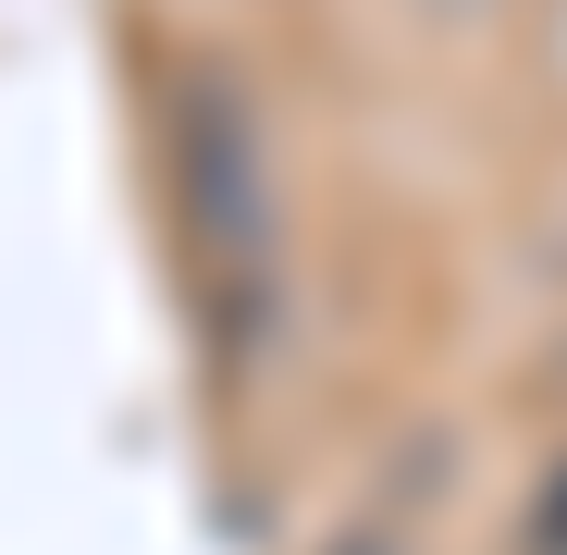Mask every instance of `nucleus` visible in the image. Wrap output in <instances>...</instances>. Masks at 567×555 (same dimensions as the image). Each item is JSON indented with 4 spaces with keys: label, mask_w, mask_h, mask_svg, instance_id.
I'll return each mask as SVG.
<instances>
[{
    "label": "nucleus",
    "mask_w": 567,
    "mask_h": 555,
    "mask_svg": "<svg viewBox=\"0 0 567 555\" xmlns=\"http://www.w3.org/2000/svg\"><path fill=\"white\" fill-rule=\"evenodd\" d=\"M173 185H185V259H198V297H210V333L247 358L271 333V285H284V185H271V148L247 124V100L198 86L173 124Z\"/></svg>",
    "instance_id": "obj_1"
},
{
    "label": "nucleus",
    "mask_w": 567,
    "mask_h": 555,
    "mask_svg": "<svg viewBox=\"0 0 567 555\" xmlns=\"http://www.w3.org/2000/svg\"><path fill=\"white\" fill-rule=\"evenodd\" d=\"M358 555H370V543H358Z\"/></svg>",
    "instance_id": "obj_2"
}]
</instances>
